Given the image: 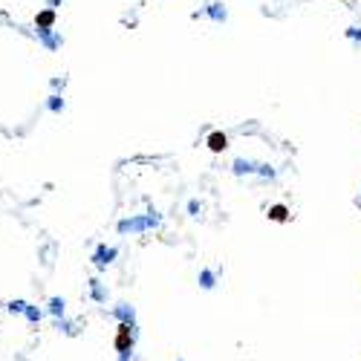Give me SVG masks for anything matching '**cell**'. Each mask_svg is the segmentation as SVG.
I'll use <instances>...</instances> for the list:
<instances>
[{
	"instance_id": "obj_1",
	"label": "cell",
	"mask_w": 361,
	"mask_h": 361,
	"mask_svg": "<svg viewBox=\"0 0 361 361\" xmlns=\"http://www.w3.org/2000/svg\"><path fill=\"white\" fill-rule=\"evenodd\" d=\"M162 226V214L148 211V214H130L124 220H119V234H145L150 229H159Z\"/></svg>"
},
{
	"instance_id": "obj_2",
	"label": "cell",
	"mask_w": 361,
	"mask_h": 361,
	"mask_svg": "<svg viewBox=\"0 0 361 361\" xmlns=\"http://www.w3.org/2000/svg\"><path fill=\"white\" fill-rule=\"evenodd\" d=\"M136 341H139V327L136 324H119L116 327V338H113V347L116 353H136Z\"/></svg>"
},
{
	"instance_id": "obj_3",
	"label": "cell",
	"mask_w": 361,
	"mask_h": 361,
	"mask_svg": "<svg viewBox=\"0 0 361 361\" xmlns=\"http://www.w3.org/2000/svg\"><path fill=\"white\" fill-rule=\"evenodd\" d=\"M191 17H208L211 23H220V26H223V23L229 20V9H226L223 0H208V3H205L199 12H194Z\"/></svg>"
},
{
	"instance_id": "obj_4",
	"label": "cell",
	"mask_w": 361,
	"mask_h": 361,
	"mask_svg": "<svg viewBox=\"0 0 361 361\" xmlns=\"http://www.w3.org/2000/svg\"><path fill=\"white\" fill-rule=\"evenodd\" d=\"M116 257H119V248H116V246H107V243H101V246H96V251H93V257H90V260H93V266H96L99 272H104V269H107V266L116 260Z\"/></svg>"
},
{
	"instance_id": "obj_5",
	"label": "cell",
	"mask_w": 361,
	"mask_h": 361,
	"mask_svg": "<svg viewBox=\"0 0 361 361\" xmlns=\"http://www.w3.org/2000/svg\"><path fill=\"white\" fill-rule=\"evenodd\" d=\"M55 23H58V12L47 6L35 15V32H50V29H55Z\"/></svg>"
},
{
	"instance_id": "obj_6",
	"label": "cell",
	"mask_w": 361,
	"mask_h": 361,
	"mask_svg": "<svg viewBox=\"0 0 361 361\" xmlns=\"http://www.w3.org/2000/svg\"><path fill=\"white\" fill-rule=\"evenodd\" d=\"M110 315H113L119 324H136V306L127 303V301H119L113 309H110Z\"/></svg>"
},
{
	"instance_id": "obj_7",
	"label": "cell",
	"mask_w": 361,
	"mask_h": 361,
	"mask_svg": "<svg viewBox=\"0 0 361 361\" xmlns=\"http://www.w3.org/2000/svg\"><path fill=\"white\" fill-rule=\"evenodd\" d=\"M257 165L254 159H246V156H237L234 162H231V174L234 177H257Z\"/></svg>"
},
{
	"instance_id": "obj_8",
	"label": "cell",
	"mask_w": 361,
	"mask_h": 361,
	"mask_svg": "<svg viewBox=\"0 0 361 361\" xmlns=\"http://www.w3.org/2000/svg\"><path fill=\"white\" fill-rule=\"evenodd\" d=\"M205 148L211 150V153H226V150H229V133L211 130L205 136Z\"/></svg>"
},
{
	"instance_id": "obj_9",
	"label": "cell",
	"mask_w": 361,
	"mask_h": 361,
	"mask_svg": "<svg viewBox=\"0 0 361 361\" xmlns=\"http://www.w3.org/2000/svg\"><path fill=\"white\" fill-rule=\"evenodd\" d=\"M38 35V41H41V47L47 52H58L61 47H64V35L55 32V29H50V32H35Z\"/></svg>"
},
{
	"instance_id": "obj_10",
	"label": "cell",
	"mask_w": 361,
	"mask_h": 361,
	"mask_svg": "<svg viewBox=\"0 0 361 361\" xmlns=\"http://www.w3.org/2000/svg\"><path fill=\"white\" fill-rule=\"evenodd\" d=\"M266 217H269V223H289L292 220V208L286 202H275V205L266 208Z\"/></svg>"
},
{
	"instance_id": "obj_11",
	"label": "cell",
	"mask_w": 361,
	"mask_h": 361,
	"mask_svg": "<svg viewBox=\"0 0 361 361\" xmlns=\"http://www.w3.org/2000/svg\"><path fill=\"white\" fill-rule=\"evenodd\" d=\"M217 280H220V272L217 269H199V275H197V283H199V289H205V292H211L214 286H217Z\"/></svg>"
},
{
	"instance_id": "obj_12",
	"label": "cell",
	"mask_w": 361,
	"mask_h": 361,
	"mask_svg": "<svg viewBox=\"0 0 361 361\" xmlns=\"http://www.w3.org/2000/svg\"><path fill=\"white\" fill-rule=\"evenodd\" d=\"M90 298H93L96 303H107V286H104L99 278L90 280Z\"/></svg>"
},
{
	"instance_id": "obj_13",
	"label": "cell",
	"mask_w": 361,
	"mask_h": 361,
	"mask_svg": "<svg viewBox=\"0 0 361 361\" xmlns=\"http://www.w3.org/2000/svg\"><path fill=\"white\" fill-rule=\"evenodd\" d=\"M47 312H50L52 318H64L66 301H64V298H50V303H47Z\"/></svg>"
},
{
	"instance_id": "obj_14",
	"label": "cell",
	"mask_w": 361,
	"mask_h": 361,
	"mask_svg": "<svg viewBox=\"0 0 361 361\" xmlns=\"http://www.w3.org/2000/svg\"><path fill=\"white\" fill-rule=\"evenodd\" d=\"M64 107H66V101H64L61 93H52L50 99H47V110H50V113H64Z\"/></svg>"
},
{
	"instance_id": "obj_15",
	"label": "cell",
	"mask_w": 361,
	"mask_h": 361,
	"mask_svg": "<svg viewBox=\"0 0 361 361\" xmlns=\"http://www.w3.org/2000/svg\"><path fill=\"white\" fill-rule=\"evenodd\" d=\"M344 35H347V41H353L356 47H361V23H356V26H347Z\"/></svg>"
},
{
	"instance_id": "obj_16",
	"label": "cell",
	"mask_w": 361,
	"mask_h": 361,
	"mask_svg": "<svg viewBox=\"0 0 361 361\" xmlns=\"http://www.w3.org/2000/svg\"><path fill=\"white\" fill-rule=\"evenodd\" d=\"M23 315H26V321H29V324H41V318H44V309H38V306H32V303H29Z\"/></svg>"
},
{
	"instance_id": "obj_17",
	"label": "cell",
	"mask_w": 361,
	"mask_h": 361,
	"mask_svg": "<svg viewBox=\"0 0 361 361\" xmlns=\"http://www.w3.org/2000/svg\"><path fill=\"white\" fill-rule=\"evenodd\" d=\"M257 177H263V180H275V177H278V171H275L269 162H260V165H257Z\"/></svg>"
},
{
	"instance_id": "obj_18",
	"label": "cell",
	"mask_w": 361,
	"mask_h": 361,
	"mask_svg": "<svg viewBox=\"0 0 361 361\" xmlns=\"http://www.w3.org/2000/svg\"><path fill=\"white\" fill-rule=\"evenodd\" d=\"M55 329H61V332H66V335H75V324L66 321V318H55Z\"/></svg>"
},
{
	"instance_id": "obj_19",
	"label": "cell",
	"mask_w": 361,
	"mask_h": 361,
	"mask_svg": "<svg viewBox=\"0 0 361 361\" xmlns=\"http://www.w3.org/2000/svg\"><path fill=\"white\" fill-rule=\"evenodd\" d=\"M188 214H191V217H199V214H202V202H199L197 197L188 199Z\"/></svg>"
},
{
	"instance_id": "obj_20",
	"label": "cell",
	"mask_w": 361,
	"mask_h": 361,
	"mask_svg": "<svg viewBox=\"0 0 361 361\" xmlns=\"http://www.w3.org/2000/svg\"><path fill=\"white\" fill-rule=\"evenodd\" d=\"M26 306H29V303L20 301V298H17V301H9V312H26Z\"/></svg>"
},
{
	"instance_id": "obj_21",
	"label": "cell",
	"mask_w": 361,
	"mask_h": 361,
	"mask_svg": "<svg viewBox=\"0 0 361 361\" xmlns=\"http://www.w3.org/2000/svg\"><path fill=\"white\" fill-rule=\"evenodd\" d=\"M64 84H66V78H52V81H50L52 93H64Z\"/></svg>"
},
{
	"instance_id": "obj_22",
	"label": "cell",
	"mask_w": 361,
	"mask_h": 361,
	"mask_svg": "<svg viewBox=\"0 0 361 361\" xmlns=\"http://www.w3.org/2000/svg\"><path fill=\"white\" fill-rule=\"evenodd\" d=\"M119 361H136V356H133V353H121V356H119Z\"/></svg>"
},
{
	"instance_id": "obj_23",
	"label": "cell",
	"mask_w": 361,
	"mask_h": 361,
	"mask_svg": "<svg viewBox=\"0 0 361 361\" xmlns=\"http://www.w3.org/2000/svg\"><path fill=\"white\" fill-rule=\"evenodd\" d=\"M47 3H50V9H58L61 6V0H47Z\"/></svg>"
},
{
	"instance_id": "obj_24",
	"label": "cell",
	"mask_w": 361,
	"mask_h": 361,
	"mask_svg": "<svg viewBox=\"0 0 361 361\" xmlns=\"http://www.w3.org/2000/svg\"><path fill=\"white\" fill-rule=\"evenodd\" d=\"M338 3H353V0H338Z\"/></svg>"
},
{
	"instance_id": "obj_25",
	"label": "cell",
	"mask_w": 361,
	"mask_h": 361,
	"mask_svg": "<svg viewBox=\"0 0 361 361\" xmlns=\"http://www.w3.org/2000/svg\"><path fill=\"white\" fill-rule=\"evenodd\" d=\"M356 205H361V197H359V199H356Z\"/></svg>"
}]
</instances>
